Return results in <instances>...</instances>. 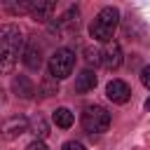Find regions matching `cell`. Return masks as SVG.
<instances>
[{
	"label": "cell",
	"instance_id": "obj_16",
	"mask_svg": "<svg viewBox=\"0 0 150 150\" xmlns=\"http://www.w3.org/2000/svg\"><path fill=\"white\" fill-rule=\"evenodd\" d=\"M61 150H87L80 141H66L63 145H61Z\"/></svg>",
	"mask_w": 150,
	"mask_h": 150
},
{
	"label": "cell",
	"instance_id": "obj_4",
	"mask_svg": "<svg viewBox=\"0 0 150 150\" xmlns=\"http://www.w3.org/2000/svg\"><path fill=\"white\" fill-rule=\"evenodd\" d=\"M82 127L89 134H103L110 127V112L103 105H87L82 110Z\"/></svg>",
	"mask_w": 150,
	"mask_h": 150
},
{
	"label": "cell",
	"instance_id": "obj_14",
	"mask_svg": "<svg viewBox=\"0 0 150 150\" xmlns=\"http://www.w3.org/2000/svg\"><path fill=\"white\" fill-rule=\"evenodd\" d=\"M5 9L12 12V14H30V9H33V0H19V2L7 0V2H5Z\"/></svg>",
	"mask_w": 150,
	"mask_h": 150
},
{
	"label": "cell",
	"instance_id": "obj_3",
	"mask_svg": "<svg viewBox=\"0 0 150 150\" xmlns=\"http://www.w3.org/2000/svg\"><path fill=\"white\" fill-rule=\"evenodd\" d=\"M75 68V54L66 47L56 49L52 56H49V63H47V70H49V77L52 80H66Z\"/></svg>",
	"mask_w": 150,
	"mask_h": 150
},
{
	"label": "cell",
	"instance_id": "obj_5",
	"mask_svg": "<svg viewBox=\"0 0 150 150\" xmlns=\"http://www.w3.org/2000/svg\"><path fill=\"white\" fill-rule=\"evenodd\" d=\"M122 61H124V56H122V47H120L117 42H105V47L101 49V59H98V63H101L103 68H108V70H117V68L122 66Z\"/></svg>",
	"mask_w": 150,
	"mask_h": 150
},
{
	"label": "cell",
	"instance_id": "obj_1",
	"mask_svg": "<svg viewBox=\"0 0 150 150\" xmlns=\"http://www.w3.org/2000/svg\"><path fill=\"white\" fill-rule=\"evenodd\" d=\"M21 49H23L21 28L14 23L0 26V73H9L14 68L16 59L21 56Z\"/></svg>",
	"mask_w": 150,
	"mask_h": 150
},
{
	"label": "cell",
	"instance_id": "obj_11",
	"mask_svg": "<svg viewBox=\"0 0 150 150\" xmlns=\"http://www.w3.org/2000/svg\"><path fill=\"white\" fill-rule=\"evenodd\" d=\"M94 87H96V73L89 70V68H84V70L77 75V80H75V91H77V94H87V91H91Z\"/></svg>",
	"mask_w": 150,
	"mask_h": 150
},
{
	"label": "cell",
	"instance_id": "obj_8",
	"mask_svg": "<svg viewBox=\"0 0 150 150\" xmlns=\"http://www.w3.org/2000/svg\"><path fill=\"white\" fill-rule=\"evenodd\" d=\"M105 96L112 103H120L122 105V103H127L131 98V89H129V84L124 80H110L108 87H105Z\"/></svg>",
	"mask_w": 150,
	"mask_h": 150
},
{
	"label": "cell",
	"instance_id": "obj_13",
	"mask_svg": "<svg viewBox=\"0 0 150 150\" xmlns=\"http://www.w3.org/2000/svg\"><path fill=\"white\" fill-rule=\"evenodd\" d=\"M52 120H54V124L56 127H61V129H70L73 127V112L68 110V108H56L54 110V115H52Z\"/></svg>",
	"mask_w": 150,
	"mask_h": 150
},
{
	"label": "cell",
	"instance_id": "obj_6",
	"mask_svg": "<svg viewBox=\"0 0 150 150\" xmlns=\"http://www.w3.org/2000/svg\"><path fill=\"white\" fill-rule=\"evenodd\" d=\"M28 120L23 117V115H12L9 120H5V124H2V129H0V134H2V138L5 141H14V138H19L21 134H26L28 131Z\"/></svg>",
	"mask_w": 150,
	"mask_h": 150
},
{
	"label": "cell",
	"instance_id": "obj_10",
	"mask_svg": "<svg viewBox=\"0 0 150 150\" xmlns=\"http://www.w3.org/2000/svg\"><path fill=\"white\" fill-rule=\"evenodd\" d=\"M77 16H80L77 7H70V9H68L59 21H56V28H54V30H59V33H61V30H66V33L77 30V23H80V19H77Z\"/></svg>",
	"mask_w": 150,
	"mask_h": 150
},
{
	"label": "cell",
	"instance_id": "obj_19",
	"mask_svg": "<svg viewBox=\"0 0 150 150\" xmlns=\"http://www.w3.org/2000/svg\"><path fill=\"white\" fill-rule=\"evenodd\" d=\"M145 110H150V98H148V101H145Z\"/></svg>",
	"mask_w": 150,
	"mask_h": 150
},
{
	"label": "cell",
	"instance_id": "obj_9",
	"mask_svg": "<svg viewBox=\"0 0 150 150\" xmlns=\"http://www.w3.org/2000/svg\"><path fill=\"white\" fill-rule=\"evenodd\" d=\"M56 2L54 0H33V9H30V16L35 21H47L54 12Z\"/></svg>",
	"mask_w": 150,
	"mask_h": 150
},
{
	"label": "cell",
	"instance_id": "obj_15",
	"mask_svg": "<svg viewBox=\"0 0 150 150\" xmlns=\"http://www.w3.org/2000/svg\"><path fill=\"white\" fill-rule=\"evenodd\" d=\"M28 127H33V134L35 136H40V138H45L47 134H49V127H47V122H45V117H35L33 120V124H28Z\"/></svg>",
	"mask_w": 150,
	"mask_h": 150
},
{
	"label": "cell",
	"instance_id": "obj_17",
	"mask_svg": "<svg viewBox=\"0 0 150 150\" xmlns=\"http://www.w3.org/2000/svg\"><path fill=\"white\" fill-rule=\"evenodd\" d=\"M141 82H143V87L150 89V66H145V68L141 70Z\"/></svg>",
	"mask_w": 150,
	"mask_h": 150
},
{
	"label": "cell",
	"instance_id": "obj_2",
	"mask_svg": "<svg viewBox=\"0 0 150 150\" xmlns=\"http://www.w3.org/2000/svg\"><path fill=\"white\" fill-rule=\"evenodd\" d=\"M117 23H120V9L117 7H103L96 14V19L91 21L89 35L96 42H112V35L117 30Z\"/></svg>",
	"mask_w": 150,
	"mask_h": 150
},
{
	"label": "cell",
	"instance_id": "obj_12",
	"mask_svg": "<svg viewBox=\"0 0 150 150\" xmlns=\"http://www.w3.org/2000/svg\"><path fill=\"white\" fill-rule=\"evenodd\" d=\"M12 89H14V94H16L19 98H30V96L35 94V87H33V82H30L26 75H16V77L12 80Z\"/></svg>",
	"mask_w": 150,
	"mask_h": 150
},
{
	"label": "cell",
	"instance_id": "obj_7",
	"mask_svg": "<svg viewBox=\"0 0 150 150\" xmlns=\"http://www.w3.org/2000/svg\"><path fill=\"white\" fill-rule=\"evenodd\" d=\"M21 61L28 70H40L42 66V47L38 45V40H28L21 49Z\"/></svg>",
	"mask_w": 150,
	"mask_h": 150
},
{
	"label": "cell",
	"instance_id": "obj_18",
	"mask_svg": "<svg viewBox=\"0 0 150 150\" xmlns=\"http://www.w3.org/2000/svg\"><path fill=\"white\" fill-rule=\"evenodd\" d=\"M26 150H49V148H47V145H45L42 141H33V143H30V145H28Z\"/></svg>",
	"mask_w": 150,
	"mask_h": 150
}]
</instances>
